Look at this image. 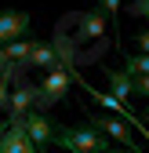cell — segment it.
<instances>
[{
	"label": "cell",
	"mask_w": 149,
	"mask_h": 153,
	"mask_svg": "<svg viewBox=\"0 0 149 153\" xmlns=\"http://www.w3.org/2000/svg\"><path fill=\"white\" fill-rule=\"evenodd\" d=\"M51 142L62 146L66 153H102V149L113 146L102 131H95L91 124H80V128H55Z\"/></svg>",
	"instance_id": "cell-1"
},
{
	"label": "cell",
	"mask_w": 149,
	"mask_h": 153,
	"mask_svg": "<svg viewBox=\"0 0 149 153\" xmlns=\"http://www.w3.org/2000/svg\"><path fill=\"white\" fill-rule=\"evenodd\" d=\"M33 33V15L29 11H0V44L22 40Z\"/></svg>",
	"instance_id": "cell-4"
},
{
	"label": "cell",
	"mask_w": 149,
	"mask_h": 153,
	"mask_svg": "<svg viewBox=\"0 0 149 153\" xmlns=\"http://www.w3.org/2000/svg\"><path fill=\"white\" fill-rule=\"evenodd\" d=\"M102 33H105V15H102V7H91V11L80 15V33L73 40H95Z\"/></svg>",
	"instance_id": "cell-7"
},
{
	"label": "cell",
	"mask_w": 149,
	"mask_h": 153,
	"mask_svg": "<svg viewBox=\"0 0 149 153\" xmlns=\"http://www.w3.org/2000/svg\"><path fill=\"white\" fill-rule=\"evenodd\" d=\"M95 131H102L105 139H117L124 149H131V153H142L138 149V142H135V131L127 128V120H120V117H113V113H91V120H87Z\"/></svg>",
	"instance_id": "cell-3"
},
{
	"label": "cell",
	"mask_w": 149,
	"mask_h": 153,
	"mask_svg": "<svg viewBox=\"0 0 149 153\" xmlns=\"http://www.w3.org/2000/svg\"><path fill=\"white\" fill-rule=\"evenodd\" d=\"M98 7H102V15H105V18H113V22L120 26V0H102Z\"/></svg>",
	"instance_id": "cell-11"
},
{
	"label": "cell",
	"mask_w": 149,
	"mask_h": 153,
	"mask_svg": "<svg viewBox=\"0 0 149 153\" xmlns=\"http://www.w3.org/2000/svg\"><path fill=\"white\" fill-rule=\"evenodd\" d=\"M102 153H131V149H120V146H109V149H102Z\"/></svg>",
	"instance_id": "cell-15"
},
{
	"label": "cell",
	"mask_w": 149,
	"mask_h": 153,
	"mask_svg": "<svg viewBox=\"0 0 149 153\" xmlns=\"http://www.w3.org/2000/svg\"><path fill=\"white\" fill-rule=\"evenodd\" d=\"M36 153H47V149H36Z\"/></svg>",
	"instance_id": "cell-17"
},
{
	"label": "cell",
	"mask_w": 149,
	"mask_h": 153,
	"mask_svg": "<svg viewBox=\"0 0 149 153\" xmlns=\"http://www.w3.org/2000/svg\"><path fill=\"white\" fill-rule=\"evenodd\" d=\"M124 73L127 76H149V55H124Z\"/></svg>",
	"instance_id": "cell-10"
},
{
	"label": "cell",
	"mask_w": 149,
	"mask_h": 153,
	"mask_svg": "<svg viewBox=\"0 0 149 153\" xmlns=\"http://www.w3.org/2000/svg\"><path fill=\"white\" fill-rule=\"evenodd\" d=\"M135 48H138V55H149V29L135 33Z\"/></svg>",
	"instance_id": "cell-14"
},
{
	"label": "cell",
	"mask_w": 149,
	"mask_h": 153,
	"mask_svg": "<svg viewBox=\"0 0 149 153\" xmlns=\"http://www.w3.org/2000/svg\"><path fill=\"white\" fill-rule=\"evenodd\" d=\"M131 91H135V95H145V99H149V76H131Z\"/></svg>",
	"instance_id": "cell-13"
},
{
	"label": "cell",
	"mask_w": 149,
	"mask_h": 153,
	"mask_svg": "<svg viewBox=\"0 0 149 153\" xmlns=\"http://www.w3.org/2000/svg\"><path fill=\"white\" fill-rule=\"evenodd\" d=\"M105 80H109V88H113V91H109V95H113V99H120V102H127V99H131V76H127L124 69H109L105 66Z\"/></svg>",
	"instance_id": "cell-8"
},
{
	"label": "cell",
	"mask_w": 149,
	"mask_h": 153,
	"mask_svg": "<svg viewBox=\"0 0 149 153\" xmlns=\"http://www.w3.org/2000/svg\"><path fill=\"white\" fill-rule=\"evenodd\" d=\"M138 120H145V124H149V106H145V109H142V117H138Z\"/></svg>",
	"instance_id": "cell-16"
},
{
	"label": "cell",
	"mask_w": 149,
	"mask_h": 153,
	"mask_svg": "<svg viewBox=\"0 0 149 153\" xmlns=\"http://www.w3.org/2000/svg\"><path fill=\"white\" fill-rule=\"evenodd\" d=\"M124 11H127V15H135V18H149V0H131Z\"/></svg>",
	"instance_id": "cell-12"
},
{
	"label": "cell",
	"mask_w": 149,
	"mask_h": 153,
	"mask_svg": "<svg viewBox=\"0 0 149 153\" xmlns=\"http://www.w3.org/2000/svg\"><path fill=\"white\" fill-rule=\"evenodd\" d=\"M29 66H40V69H55V66H58V59H55L51 44H40V40H36L33 51H29V59H26V69H29Z\"/></svg>",
	"instance_id": "cell-9"
},
{
	"label": "cell",
	"mask_w": 149,
	"mask_h": 153,
	"mask_svg": "<svg viewBox=\"0 0 149 153\" xmlns=\"http://www.w3.org/2000/svg\"><path fill=\"white\" fill-rule=\"evenodd\" d=\"M22 128H26V135H29V142H33L36 149H44V146L51 142V135H55L51 117H47V113H36V109H29L26 117H22Z\"/></svg>",
	"instance_id": "cell-5"
},
{
	"label": "cell",
	"mask_w": 149,
	"mask_h": 153,
	"mask_svg": "<svg viewBox=\"0 0 149 153\" xmlns=\"http://www.w3.org/2000/svg\"><path fill=\"white\" fill-rule=\"evenodd\" d=\"M69 88H73V76H69V73H66L62 66L47 69V76H44L40 84H36V99H33V109H36V113H47L51 106L66 102Z\"/></svg>",
	"instance_id": "cell-2"
},
{
	"label": "cell",
	"mask_w": 149,
	"mask_h": 153,
	"mask_svg": "<svg viewBox=\"0 0 149 153\" xmlns=\"http://www.w3.org/2000/svg\"><path fill=\"white\" fill-rule=\"evenodd\" d=\"M0 153H36V146L29 142L22 124H7L4 135H0Z\"/></svg>",
	"instance_id": "cell-6"
}]
</instances>
